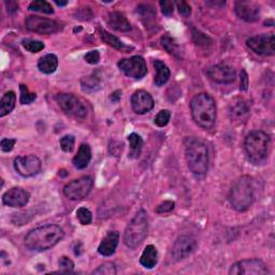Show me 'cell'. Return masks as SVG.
I'll return each mask as SVG.
<instances>
[{"instance_id":"6da1fadb","label":"cell","mask_w":275,"mask_h":275,"mask_svg":"<svg viewBox=\"0 0 275 275\" xmlns=\"http://www.w3.org/2000/svg\"><path fill=\"white\" fill-rule=\"evenodd\" d=\"M63 237H65V232L59 226H42L28 232V235L25 237V245L31 250L43 251L55 246Z\"/></svg>"},{"instance_id":"7a4b0ae2","label":"cell","mask_w":275,"mask_h":275,"mask_svg":"<svg viewBox=\"0 0 275 275\" xmlns=\"http://www.w3.org/2000/svg\"><path fill=\"white\" fill-rule=\"evenodd\" d=\"M190 111L195 123L202 129L212 128L216 121V103L207 93L196 95L190 102Z\"/></svg>"},{"instance_id":"3957f363","label":"cell","mask_w":275,"mask_h":275,"mask_svg":"<svg viewBox=\"0 0 275 275\" xmlns=\"http://www.w3.org/2000/svg\"><path fill=\"white\" fill-rule=\"evenodd\" d=\"M185 158L189 170L197 176H203L209 169V152L207 145L196 138L185 140Z\"/></svg>"},{"instance_id":"277c9868","label":"cell","mask_w":275,"mask_h":275,"mask_svg":"<svg viewBox=\"0 0 275 275\" xmlns=\"http://www.w3.org/2000/svg\"><path fill=\"white\" fill-rule=\"evenodd\" d=\"M255 200V187L253 178L248 175H243L236 179L232 184L229 195L231 207L238 212H245Z\"/></svg>"},{"instance_id":"5b68a950","label":"cell","mask_w":275,"mask_h":275,"mask_svg":"<svg viewBox=\"0 0 275 275\" xmlns=\"http://www.w3.org/2000/svg\"><path fill=\"white\" fill-rule=\"evenodd\" d=\"M271 139L270 135L261 130L250 131L244 141V149L248 161L259 165L267 159Z\"/></svg>"},{"instance_id":"8992f818","label":"cell","mask_w":275,"mask_h":275,"mask_svg":"<svg viewBox=\"0 0 275 275\" xmlns=\"http://www.w3.org/2000/svg\"><path fill=\"white\" fill-rule=\"evenodd\" d=\"M149 231V219L144 210H140L130 220L124 234V243L127 247L134 249L141 245Z\"/></svg>"},{"instance_id":"52a82bcc","label":"cell","mask_w":275,"mask_h":275,"mask_svg":"<svg viewBox=\"0 0 275 275\" xmlns=\"http://www.w3.org/2000/svg\"><path fill=\"white\" fill-rule=\"evenodd\" d=\"M55 100L60 109L67 115L76 119H85L87 116V108L78 97L72 94H58Z\"/></svg>"},{"instance_id":"ba28073f","label":"cell","mask_w":275,"mask_h":275,"mask_svg":"<svg viewBox=\"0 0 275 275\" xmlns=\"http://www.w3.org/2000/svg\"><path fill=\"white\" fill-rule=\"evenodd\" d=\"M93 185L94 181L90 176H82L73 179L63 187V194L70 200H83L89 195Z\"/></svg>"},{"instance_id":"9c48e42d","label":"cell","mask_w":275,"mask_h":275,"mask_svg":"<svg viewBox=\"0 0 275 275\" xmlns=\"http://www.w3.org/2000/svg\"><path fill=\"white\" fill-rule=\"evenodd\" d=\"M229 274L231 275H266L270 274L268 267L259 259H245L232 264Z\"/></svg>"},{"instance_id":"30bf717a","label":"cell","mask_w":275,"mask_h":275,"mask_svg":"<svg viewBox=\"0 0 275 275\" xmlns=\"http://www.w3.org/2000/svg\"><path fill=\"white\" fill-rule=\"evenodd\" d=\"M246 45L256 54L272 56L275 53V37L273 33L261 34L247 39Z\"/></svg>"},{"instance_id":"8fae6325","label":"cell","mask_w":275,"mask_h":275,"mask_svg":"<svg viewBox=\"0 0 275 275\" xmlns=\"http://www.w3.org/2000/svg\"><path fill=\"white\" fill-rule=\"evenodd\" d=\"M118 66L127 77L133 79H142L147 73L146 62L141 56H132L130 58L121 59Z\"/></svg>"},{"instance_id":"7c38bea8","label":"cell","mask_w":275,"mask_h":275,"mask_svg":"<svg viewBox=\"0 0 275 275\" xmlns=\"http://www.w3.org/2000/svg\"><path fill=\"white\" fill-rule=\"evenodd\" d=\"M14 169L24 177L34 176L41 170V161L35 155L18 156L14 159Z\"/></svg>"},{"instance_id":"4fadbf2b","label":"cell","mask_w":275,"mask_h":275,"mask_svg":"<svg viewBox=\"0 0 275 275\" xmlns=\"http://www.w3.org/2000/svg\"><path fill=\"white\" fill-rule=\"evenodd\" d=\"M26 28L33 33L41 35L54 34L59 30V25L55 20L44 18L37 15H30L25 20Z\"/></svg>"},{"instance_id":"5bb4252c","label":"cell","mask_w":275,"mask_h":275,"mask_svg":"<svg viewBox=\"0 0 275 275\" xmlns=\"http://www.w3.org/2000/svg\"><path fill=\"white\" fill-rule=\"evenodd\" d=\"M228 115L230 121L237 125L246 123L250 115L248 102L244 98H235L229 103Z\"/></svg>"},{"instance_id":"9a60e30c","label":"cell","mask_w":275,"mask_h":275,"mask_svg":"<svg viewBox=\"0 0 275 275\" xmlns=\"http://www.w3.org/2000/svg\"><path fill=\"white\" fill-rule=\"evenodd\" d=\"M197 247V241L195 238L189 236L179 237L172 247L171 255L175 261L185 259L189 255H192Z\"/></svg>"},{"instance_id":"2e32d148","label":"cell","mask_w":275,"mask_h":275,"mask_svg":"<svg viewBox=\"0 0 275 275\" xmlns=\"http://www.w3.org/2000/svg\"><path fill=\"white\" fill-rule=\"evenodd\" d=\"M207 75L211 80L220 84L232 83L237 78L236 70L225 63L210 67L207 70Z\"/></svg>"},{"instance_id":"e0dca14e","label":"cell","mask_w":275,"mask_h":275,"mask_svg":"<svg viewBox=\"0 0 275 275\" xmlns=\"http://www.w3.org/2000/svg\"><path fill=\"white\" fill-rule=\"evenodd\" d=\"M29 198L30 195L26 190L19 187H13L4 194L3 202L11 208H22L28 203Z\"/></svg>"},{"instance_id":"ac0fdd59","label":"cell","mask_w":275,"mask_h":275,"mask_svg":"<svg viewBox=\"0 0 275 275\" xmlns=\"http://www.w3.org/2000/svg\"><path fill=\"white\" fill-rule=\"evenodd\" d=\"M235 10L237 15L246 22H256L260 16V7L256 3L248 2V0L238 2Z\"/></svg>"},{"instance_id":"d6986e66","label":"cell","mask_w":275,"mask_h":275,"mask_svg":"<svg viewBox=\"0 0 275 275\" xmlns=\"http://www.w3.org/2000/svg\"><path fill=\"white\" fill-rule=\"evenodd\" d=\"M131 107L136 114H145L154 108V99L145 90H136L131 97Z\"/></svg>"},{"instance_id":"ffe728a7","label":"cell","mask_w":275,"mask_h":275,"mask_svg":"<svg viewBox=\"0 0 275 275\" xmlns=\"http://www.w3.org/2000/svg\"><path fill=\"white\" fill-rule=\"evenodd\" d=\"M120 241V234L118 231H110L109 234L105 236L100 245L98 247V253L102 256H111L115 253L116 247L119 245Z\"/></svg>"},{"instance_id":"44dd1931","label":"cell","mask_w":275,"mask_h":275,"mask_svg":"<svg viewBox=\"0 0 275 275\" xmlns=\"http://www.w3.org/2000/svg\"><path fill=\"white\" fill-rule=\"evenodd\" d=\"M108 24L109 26L121 33H126V31L131 30V24L127 17L121 12H111L108 15Z\"/></svg>"},{"instance_id":"7402d4cb","label":"cell","mask_w":275,"mask_h":275,"mask_svg":"<svg viewBox=\"0 0 275 275\" xmlns=\"http://www.w3.org/2000/svg\"><path fill=\"white\" fill-rule=\"evenodd\" d=\"M91 159V150L88 144H82L78 151V154L75 156L72 161L73 166L79 170L85 169Z\"/></svg>"},{"instance_id":"603a6c76","label":"cell","mask_w":275,"mask_h":275,"mask_svg":"<svg viewBox=\"0 0 275 275\" xmlns=\"http://www.w3.org/2000/svg\"><path fill=\"white\" fill-rule=\"evenodd\" d=\"M154 68L156 70V75L154 78V83L156 86H163L166 84L170 78V70L167 67L165 62L162 60H155L154 61Z\"/></svg>"},{"instance_id":"cb8c5ba5","label":"cell","mask_w":275,"mask_h":275,"mask_svg":"<svg viewBox=\"0 0 275 275\" xmlns=\"http://www.w3.org/2000/svg\"><path fill=\"white\" fill-rule=\"evenodd\" d=\"M158 261V251L154 245H147L140 258V263L146 269H153Z\"/></svg>"},{"instance_id":"d4e9b609","label":"cell","mask_w":275,"mask_h":275,"mask_svg":"<svg viewBox=\"0 0 275 275\" xmlns=\"http://www.w3.org/2000/svg\"><path fill=\"white\" fill-rule=\"evenodd\" d=\"M58 67V58L54 54H48L43 57H41L38 61V68L41 72L45 73V75H51V73L55 72Z\"/></svg>"},{"instance_id":"484cf974","label":"cell","mask_w":275,"mask_h":275,"mask_svg":"<svg viewBox=\"0 0 275 275\" xmlns=\"http://www.w3.org/2000/svg\"><path fill=\"white\" fill-rule=\"evenodd\" d=\"M16 95L14 91H7L0 101V118H4L7 114L11 113L15 107Z\"/></svg>"},{"instance_id":"4316f807","label":"cell","mask_w":275,"mask_h":275,"mask_svg":"<svg viewBox=\"0 0 275 275\" xmlns=\"http://www.w3.org/2000/svg\"><path fill=\"white\" fill-rule=\"evenodd\" d=\"M99 34H100L102 41L105 42L107 44H109L110 47H112L116 50H120V51H128L129 50V48L126 47L119 38H116L115 36L111 35L110 33H108L107 30L99 28Z\"/></svg>"},{"instance_id":"83f0119b","label":"cell","mask_w":275,"mask_h":275,"mask_svg":"<svg viewBox=\"0 0 275 275\" xmlns=\"http://www.w3.org/2000/svg\"><path fill=\"white\" fill-rule=\"evenodd\" d=\"M128 141H129V145H130L129 157L138 158L140 156L141 151H142V146H143L142 138L136 133H131L128 136Z\"/></svg>"},{"instance_id":"f1b7e54d","label":"cell","mask_w":275,"mask_h":275,"mask_svg":"<svg viewBox=\"0 0 275 275\" xmlns=\"http://www.w3.org/2000/svg\"><path fill=\"white\" fill-rule=\"evenodd\" d=\"M162 45L166 49L167 52L170 53V54L174 55L177 58H181V48H179L177 42L171 38L170 36H164L162 38Z\"/></svg>"},{"instance_id":"f546056e","label":"cell","mask_w":275,"mask_h":275,"mask_svg":"<svg viewBox=\"0 0 275 275\" xmlns=\"http://www.w3.org/2000/svg\"><path fill=\"white\" fill-rule=\"evenodd\" d=\"M28 10L33 12H40L45 14L54 13V10H53L52 6L48 2H44V0H35V2L29 5Z\"/></svg>"},{"instance_id":"4dcf8cb0","label":"cell","mask_w":275,"mask_h":275,"mask_svg":"<svg viewBox=\"0 0 275 275\" xmlns=\"http://www.w3.org/2000/svg\"><path fill=\"white\" fill-rule=\"evenodd\" d=\"M22 45L25 50H27L30 53H38L44 49V43L39 40L34 39H24L22 41Z\"/></svg>"},{"instance_id":"1f68e13d","label":"cell","mask_w":275,"mask_h":275,"mask_svg":"<svg viewBox=\"0 0 275 275\" xmlns=\"http://www.w3.org/2000/svg\"><path fill=\"white\" fill-rule=\"evenodd\" d=\"M138 12L141 15L142 19H146V23L153 22L154 18L156 17V11L153 9V7L149 5H141L138 7Z\"/></svg>"},{"instance_id":"d6a6232c","label":"cell","mask_w":275,"mask_h":275,"mask_svg":"<svg viewBox=\"0 0 275 275\" xmlns=\"http://www.w3.org/2000/svg\"><path fill=\"white\" fill-rule=\"evenodd\" d=\"M19 90H20L19 100L22 104H29L37 99V95L35 93H30L28 87L26 85H24V84H20Z\"/></svg>"},{"instance_id":"836d02e7","label":"cell","mask_w":275,"mask_h":275,"mask_svg":"<svg viewBox=\"0 0 275 275\" xmlns=\"http://www.w3.org/2000/svg\"><path fill=\"white\" fill-rule=\"evenodd\" d=\"M75 142H76V138L71 134L63 135L59 141L61 150L66 153H70L73 151V147H75Z\"/></svg>"},{"instance_id":"e575fe53","label":"cell","mask_w":275,"mask_h":275,"mask_svg":"<svg viewBox=\"0 0 275 275\" xmlns=\"http://www.w3.org/2000/svg\"><path fill=\"white\" fill-rule=\"evenodd\" d=\"M170 119H171V112L169 110H162L156 115L154 123L158 127H165L168 125L169 122H170Z\"/></svg>"},{"instance_id":"d590c367","label":"cell","mask_w":275,"mask_h":275,"mask_svg":"<svg viewBox=\"0 0 275 275\" xmlns=\"http://www.w3.org/2000/svg\"><path fill=\"white\" fill-rule=\"evenodd\" d=\"M93 274H99V275H114L116 274L115 264L112 262H104L101 264L98 269L95 270Z\"/></svg>"},{"instance_id":"8d00e7d4","label":"cell","mask_w":275,"mask_h":275,"mask_svg":"<svg viewBox=\"0 0 275 275\" xmlns=\"http://www.w3.org/2000/svg\"><path fill=\"white\" fill-rule=\"evenodd\" d=\"M77 217L79 218L80 223L82 225H89L91 223V219H93L91 212L86 208H80L77 211Z\"/></svg>"},{"instance_id":"74e56055","label":"cell","mask_w":275,"mask_h":275,"mask_svg":"<svg viewBox=\"0 0 275 275\" xmlns=\"http://www.w3.org/2000/svg\"><path fill=\"white\" fill-rule=\"evenodd\" d=\"M58 264L59 268L63 269L62 271H60V273H70L73 269H75V263H73V261L65 256L59 259Z\"/></svg>"},{"instance_id":"f35d334b","label":"cell","mask_w":275,"mask_h":275,"mask_svg":"<svg viewBox=\"0 0 275 275\" xmlns=\"http://www.w3.org/2000/svg\"><path fill=\"white\" fill-rule=\"evenodd\" d=\"M98 85L99 84L97 82V79H95L94 77H88L82 81V88L85 91L95 90L98 87Z\"/></svg>"},{"instance_id":"ab89813d","label":"cell","mask_w":275,"mask_h":275,"mask_svg":"<svg viewBox=\"0 0 275 275\" xmlns=\"http://www.w3.org/2000/svg\"><path fill=\"white\" fill-rule=\"evenodd\" d=\"M174 207H175V203L173 202V201L167 200V201H164L163 203H161L156 208V212L159 213V214L169 213V212H171V211L174 209Z\"/></svg>"},{"instance_id":"60d3db41","label":"cell","mask_w":275,"mask_h":275,"mask_svg":"<svg viewBox=\"0 0 275 275\" xmlns=\"http://www.w3.org/2000/svg\"><path fill=\"white\" fill-rule=\"evenodd\" d=\"M161 8H162V12L166 16H170L173 13L174 10V5L172 2H169V0H163V2L159 3Z\"/></svg>"},{"instance_id":"b9f144b4","label":"cell","mask_w":275,"mask_h":275,"mask_svg":"<svg viewBox=\"0 0 275 275\" xmlns=\"http://www.w3.org/2000/svg\"><path fill=\"white\" fill-rule=\"evenodd\" d=\"M176 6H177V9H178V12L181 15L187 17V16H189L190 14H192V8H190V6L187 3L178 2V3H176Z\"/></svg>"},{"instance_id":"7bdbcfd3","label":"cell","mask_w":275,"mask_h":275,"mask_svg":"<svg viewBox=\"0 0 275 275\" xmlns=\"http://www.w3.org/2000/svg\"><path fill=\"white\" fill-rule=\"evenodd\" d=\"M16 143V140L14 139H7V138H5V139L2 140V142H0V147H2V150L4 152H11L13 150V147Z\"/></svg>"},{"instance_id":"ee69618b","label":"cell","mask_w":275,"mask_h":275,"mask_svg":"<svg viewBox=\"0 0 275 275\" xmlns=\"http://www.w3.org/2000/svg\"><path fill=\"white\" fill-rule=\"evenodd\" d=\"M85 60L90 63V65H96V63L99 62V59H100V55L98 51H90L88 52L87 54L85 55Z\"/></svg>"},{"instance_id":"f6af8a7d","label":"cell","mask_w":275,"mask_h":275,"mask_svg":"<svg viewBox=\"0 0 275 275\" xmlns=\"http://www.w3.org/2000/svg\"><path fill=\"white\" fill-rule=\"evenodd\" d=\"M240 88L241 90H247L248 88V77L247 73L244 69L241 70V75H240Z\"/></svg>"},{"instance_id":"bcb514c9","label":"cell","mask_w":275,"mask_h":275,"mask_svg":"<svg viewBox=\"0 0 275 275\" xmlns=\"http://www.w3.org/2000/svg\"><path fill=\"white\" fill-rule=\"evenodd\" d=\"M194 40L197 42V44H203L204 47H207V41H211L207 36H204L203 34L199 33V31H194Z\"/></svg>"},{"instance_id":"7dc6e473","label":"cell","mask_w":275,"mask_h":275,"mask_svg":"<svg viewBox=\"0 0 275 275\" xmlns=\"http://www.w3.org/2000/svg\"><path fill=\"white\" fill-rule=\"evenodd\" d=\"M121 96H122V93H121V90H116V91H114L113 94H111V97H110V99L113 101V102H119L120 100H121Z\"/></svg>"},{"instance_id":"c3c4849f","label":"cell","mask_w":275,"mask_h":275,"mask_svg":"<svg viewBox=\"0 0 275 275\" xmlns=\"http://www.w3.org/2000/svg\"><path fill=\"white\" fill-rule=\"evenodd\" d=\"M55 4L58 7H63V6H67L68 5V2H58V0H55Z\"/></svg>"}]
</instances>
